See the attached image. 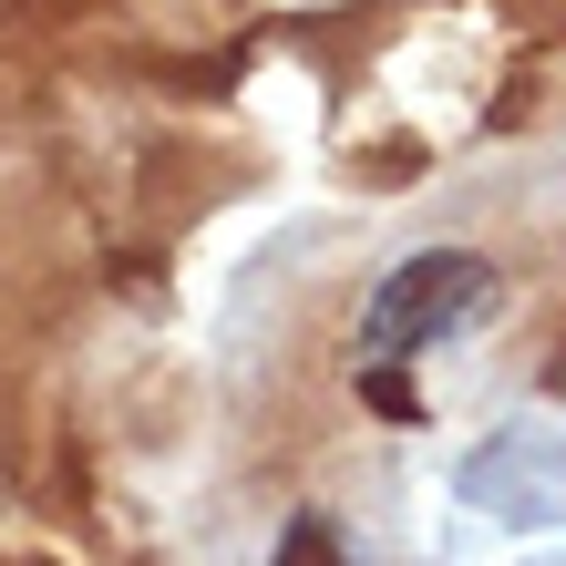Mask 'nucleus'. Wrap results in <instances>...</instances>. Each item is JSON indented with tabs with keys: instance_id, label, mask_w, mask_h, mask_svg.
<instances>
[{
	"instance_id": "f257e3e1",
	"label": "nucleus",
	"mask_w": 566,
	"mask_h": 566,
	"mask_svg": "<svg viewBox=\"0 0 566 566\" xmlns=\"http://www.w3.org/2000/svg\"><path fill=\"white\" fill-rule=\"evenodd\" d=\"M494 310V269L474 248H412L402 269H381V289L360 298V360H412L463 340Z\"/></svg>"
},
{
	"instance_id": "f03ea898",
	"label": "nucleus",
	"mask_w": 566,
	"mask_h": 566,
	"mask_svg": "<svg viewBox=\"0 0 566 566\" xmlns=\"http://www.w3.org/2000/svg\"><path fill=\"white\" fill-rule=\"evenodd\" d=\"M269 566H350L340 556V525H329V515H289V536H279Z\"/></svg>"
}]
</instances>
